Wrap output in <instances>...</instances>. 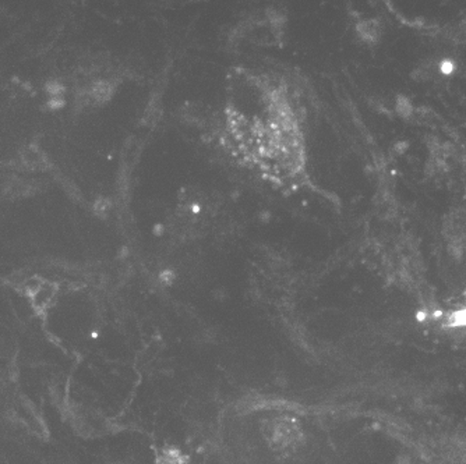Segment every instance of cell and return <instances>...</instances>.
<instances>
[{"label": "cell", "instance_id": "obj_1", "mask_svg": "<svg viewBox=\"0 0 466 464\" xmlns=\"http://www.w3.org/2000/svg\"><path fill=\"white\" fill-rule=\"evenodd\" d=\"M300 436V431L295 422L279 420L270 429V441L275 442L278 448H289Z\"/></svg>", "mask_w": 466, "mask_h": 464}, {"label": "cell", "instance_id": "obj_2", "mask_svg": "<svg viewBox=\"0 0 466 464\" xmlns=\"http://www.w3.org/2000/svg\"><path fill=\"white\" fill-rule=\"evenodd\" d=\"M451 70H453V64L450 63V62H444V64H443V72L444 73H451Z\"/></svg>", "mask_w": 466, "mask_h": 464}]
</instances>
